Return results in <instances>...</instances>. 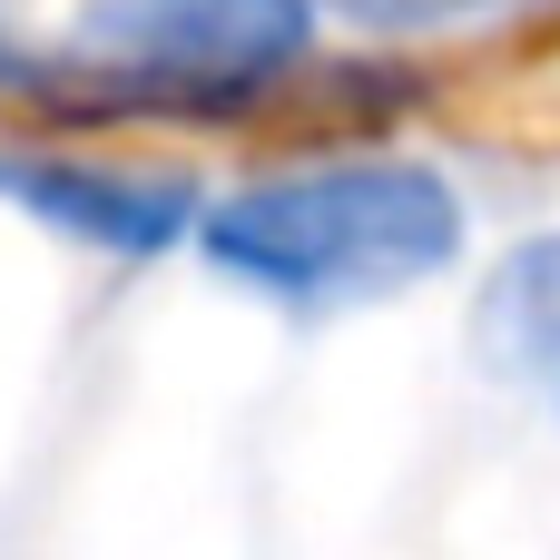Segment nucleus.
<instances>
[{
    "label": "nucleus",
    "instance_id": "f257e3e1",
    "mask_svg": "<svg viewBox=\"0 0 560 560\" xmlns=\"http://www.w3.org/2000/svg\"><path fill=\"white\" fill-rule=\"evenodd\" d=\"M197 246L217 276L325 315V305H374L443 276L463 246V197L413 158H345V167L236 187L226 207L197 217Z\"/></svg>",
    "mask_w": 560,
    "mask_h": 560
},
{
    "label": "nucleus",
    "instance_id": "f03ea898",
    "mask_svg": "<svg viewBox=\"0 0 560 560\" xmlns=\"http://www.w3.org/2000/svg\"><path fill=\"white\" fill-rule=\"evenodd\" d=\"M315 39V0H79V49L158 89H256Z\"/></svg>",
    "mask_w": 560,
    "mask_h": 560
},
{
    "label": "nucleus",
    "instance_id": "7ed1b4c3",
    "mask_svg": "<svg viewBox=\"0 0 560 560\" xmlns=\"http://www.w3.org/2000/svg\"><path fill=\"white\" fill-rule=\"evenodd\" d=\"M0 187L20 207H39L49 226L108 246V256H158L197 226V197L167 187V177H128V167H49V158H20L0 167Z\"/></svg>",
    "mask_w": 560,
    "mask_h": 560
},
{
    "label": "nucleus",
    "instance_id": "20e7f679",
    "mask_svg": "<svg viewBox=\"0 0 560 560\" xmlns=\"http://www.w3.org/2000/svg\"><path fill=\"white\" fill-rule=\"evenodd\" d=\"M472 325H482V354H492L502 374L560 384V236H532V246H512V256L492 266Z\"/></svg>",
    "mask_w": 560,
    "mask_h": 560
},
{
    "label": "nucleus",
    "instance_id": "39448f33",
    "mask_svg": "<svg viewBox=\"0 0 560 560\" xmlns=\"http://www.w3.org/2000/svg\"><path fill=\"white\" fill-rule=\"evenodd\" d=\"M335 20L354 30H463V20H492V10H522V0H325Z\"/></svg>",
    "mask_w": 560,
    "mask_h": 560
}]
</instances>
